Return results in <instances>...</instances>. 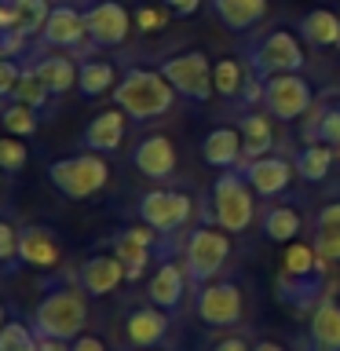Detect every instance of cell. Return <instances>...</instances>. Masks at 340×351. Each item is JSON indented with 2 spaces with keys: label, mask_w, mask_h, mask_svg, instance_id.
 Returning a JSON list of instances; mask_svg holds the SVG:
<instances>
[{
  "label": "cell",
  "mask_w": 340,
  "mask_h": 351,
  "mask_svg": "<svg viewBox=\"0 0 340 351\" xmlns=\"http://www.w3.org/2000/svg\"><path fill=\"white\" fill-rule=\"evenodd\" d=\"M33 329L37 337H51V340H73L84 333L88 326V293L81 289L77 274L62 271L59 278L48 282L40 304L33 307Z\"/></svg>",
  "instance_id": "obj_1"
},
{
  "label": "cell",
  "mask_w": 340,
  "mask_h": 351,
  "mask_svg": "<svg viewBox=\"0 0 340 351\" xmlns=\"http://www.w3.org/2000/svg\"><path fill=\"white\" fill-rule=\"evenodd\" d=\"M110 95H114L121 114L136 121V125L158 121L175 106V88L165 81L161 70H147V66H128Z\"/></svg>",
  "instance_id": "obj_2"
},
{
  "label": "cell",
  "mask_w": 340,
  "mask_h": 351,
  "mask_svg": "<svg viewBox=\"0 0 340 351\" xmlns=\"http://www.w3.org/2000/svg\"><path fill=\"white\" fill-rule=\"evenodd\" d=\"M48 183L70 202H88L110 183V165L103 154L81 150V154H66L48 165Z\"/></svg>",
  "instance_id": "obj_3"
},
{
  "label": "cell",
  "mask_w": 340,
  "mask_h": 351,
  "mask_svg": "<svg viewBox=\"0 0 340 351\" xmlns=\"http://www.w3.org/2000/svg\"><path fill=\"white\" fill-rule=\"evenodd\" d=\"M208 197H212L208 219H216V227H223L227 234H245L252 227V219H256V191L238 169L219 172Z\"/></svg>",
  "instance_id": "obj_4"
},
{
  "label": "cell",
  "mask_w": 340,
  "mask_h": 351,
  "mask_svg": "<svg viewBox=\"0 0 340 351\" xmlns=\"http://www.w3.org/2000/svg\"><path fill=\"white\" fill-rule=\"evenodd\" d=\"M183 263H186V274H191V285L202 289L205 282L219 278V271L230 263V234L212 223L194 227L183 241Z\"/></svg>",
  "instance_id": "obj_5"
},
{
  "label": "cell",
  "mask_w": 340,
  "mask_h": 351,
  "mask_svg": "<svg viewBox=\"0 0 340 351\" xmlns=\"http://www.w3.org/2000/svg\"><path fill=\"white\" fill-rule=\"evenodd\" d=\"M136 216H139V223L154 227V230H158V234L172 245L175 234H180V230H186V223H191V216H194V197L183 194V191H169V186H154V191H147V194L139 197Z\"/></svg>",
  "instance_id": "obj_6"
},
{
  "label": "cell",
  "mask_w": 340,
  "mask_h": 351,
  "mask_svg": "<svg viewBox=\"0 0 340 351\" xmlns=\"http://www.w3.org/2000/svg\"><path fill=\"white\" fill-rule=\"evenodd\" d=\"M245 59H249V70L260 81H267L274 73H300L304 70V44L293 29H271L260 40L249 44Z\"/></svg>",
  "instance_id": "obj_7"
},
{
  "label": "cell",
  "mask_w": 340,
  "mask_h": 351,
  "mask_svg": "<svg viewBox=\"0 0 340 351\" xmlns=\"http://www.w3.org/2000/svg\"><path fill=\"white\" fill-rule=\"evenodd\" d=\"M194 315L208 329H234L241 322V315H245V293L230 278H212L197 289Z\"/></svg>",
  "instance_id": "obj_8"
},
{
  "label": "cell",
  "mask_w": 340,
  "mask_h": 351,
  "mask_svg": "<svg viewBox=\"0 0 340 351\" xmlns=\"http://www.w3.org/2000/svg\"><path fill=\"white\" fill-rule=\"evenodd\" d=\"M260 106L267 110L274 121L293 125V121H300L307 110L315 106L311 81H307L304 73H274V77H267V81H263Z\"/></svg>",
  "instance_id": "obj_9"
},
{
  "label": "cell",
  "mask_w": 340,
  "mask_h": 351,
  "mask_svg": "<svg viewBox=\"0 0 340 351\" xmlns=\"http://www.w3.org/2000/svg\"><path fill=\"white\" fill-rule=\"evenodd\" d=\"M158 70L165 81L175 88V95H183L186 103H208L216 95L212 88V59L205 51H180L172 59H165Z\"/></svg>",
  "instance_id": "obj_10"
},
{
  "label": "cell",
  "mask_w": 340,
  "mask_h": 351,
  "mask_svg": "<svg viewBox=\"0 0 340 351\" xmlns=\"http://www.w3.org/2000/svg\"><path fill=\"white\" fill-rule=\"evenodd\" d=\"M337 289V282L329 278V271H315V274H289L282 271L274 274V296L289 307L296 318H311V311Z\"/></svg>",
  "instance_id": "obj_11"
},
{
  "label": "cell",
  "mask_w": 340,
  "mask_h": 351,
  "mask_svg": "<svg viewBox=\"0 0 340 351\" xmlns=\"http://www.w3.org/2000/svg\"><path fill=\"white\" fill-rule=\"evenodd\" d=\"M37 44H40V48H55V51L77 55V59H84V51H88V48H95L92 37H88L84 11H81V8H73V4H59V8H51L48 26L40 29Z\"/></svg>",
  "instance_id": "obj_12"
},
{
  "label": "cell",
  "mask_w": 340,
  "mask_h": 351,
  "mask_svg": "<svg viewBox=\"0 0 340 351\" xmlns=\"http://www.w3.org/2000/svg\"><path fill=\"white\" fill-rule=\"evenodd\" d=\"M238 172L249 180V186L256 191V197H267V202L282 197L293 186V180H296V165L285 158V154H278V150L267 154V158H256V161L241 165Z\"/></svg>",
  "instance_id": "obj_13"
},
{
  "label": "cell",
  "mask_w": 340,
  "mask_h": 351,
  "mask_svg": "<svg viewBox=\"0 0 340 351\" xmlns=\"http://www.w3.org/2000/svg\"><path fill=\"white\" fill-rule=\"evenodd\" d=\"M84 22L95 48H121L132 29L128 8L117 4V0H95L92 8H84Z\"/></svg>",
  "instance_id": "obj_14"
},
{
  "label": "cell",
  "mask_w": 340,
  "mask_h": 351,
  "mask_svg": "<svg viewBox=\"0 0 340 351\" xmlns=\"http://www.w3.org/2000/svg\"><path fill=\"white\" fill-rule=\"evenodd\" d=\"M186 285H191V274H186V263L183 260H172L165 256L158 263V271L150 274L147 282V300L161 311H180L183 307V296H186Z\"/></svg>",
  "instance_id": "obj_15"
},
{
  "label": "cell",
  "mask_w": 340,
  "mask_h": 351,
  "mask_svg": "<svg viewBox=\"0 0 340 351\" xmlns=\"http://www.w3.org/2000/svg\"><path fill=\"white\" fill-rule=\"evenodd\" d=\"M169 329H172L169 311H161V307H154V304L132 307L125 315V344L136 348V351H154V348L165 344Z\"/></svg>",
  "instance_id": "obj_16"
},
{
  "label": "cell",
  "mask_w": 340,
  "mask_h": 351,
  "mask_svg": "<svg viewBox=\"0 0 340 351\" xmlns=\"http://www.w3.org/2000/svg\"><path fill=\"white\" fill-rule=\"evenodd\" d=\"M132 165H136V172L143 176V180L169 183L175 176L180 158H175V147H172L169 136H143L136 143V150H132Z\"/></svg>",
  "instance_id": "obj_17"
},
{
  "label": "cell",
  "mask_w": 340,
  "mask_h": 351,
  "mask_svg": "<svg viewBox=\"0 0 340 351\" xmlns=\"http://www.w3.org/2000/svg\"><path fill=\"white\" fill-rule=\"evenodd\" d=\"M59 260H62V245H59V234L51 227H40V223L19 227V263L22 267L55 271Z\"/></svg>",
  "instance_id": "obj_18"
},
{
  "label": "cell",
  "mask_w": 340,
  "mask_h": 351,
  "mask_svg": "<svg viewBox=\"0 0 340 351\" xmlns=\"http://www.w3.org/2000/svg\"><path fill=\"white\" fill-rule=\"evenodd\" d=\"M77 282H81V289L88 296H110V293H117L121 289V282H128V274H125V263H121L114 252H92L84 263H81V271H77Z\"/></svg>",
  "instance_id": "obj_19"
},
{
  "label": "cell",
  "mask_w": 340,
  "mask_h": 351,
  "mask_svg": "<svg viewBox=\"0 0 340 351\" xmlns=\"http://www.w3.org/2000/svg\"><path fill=\"white\" fill-rule=\"evenodd\" d=\"M125 128H128V117L121 114V110H103V114H95L92 121L84 125L81 132V147L92 150V154H117L121 143H125Z\"/></svg>",
  "instance_id": "obj_20"
},
{
  "label": "cell",
  "mask_w": 340,
  "mask_h": 351,
  "mask_svg": "<svg viewBox=\"0 0 340 351\" xmlns=\"http://www.w3.org/2000/svg\"><path fill=\"white\" fill-rule=\"evenodd\" d=\"M304 143H322L340 147V99L329 92L326 99H315V106L304 114Z\"/></svg>",
  "instance_id": "obj_21"
},
{
  "label": "cell",
  "mask_w": 340,
  "mask_h": 351,
  "mask_svg": "<svg viewBox=\"0 0 340 351\" xmlns=\"http://www.w3.org/2000/svg\"><path fill=\"white\" fill-rule=\"evenodd\" d=\"M241 128V165L256 161V158H267V154H274V125H271V114L267 110H245L238 121ZM238 165V169H241Z\"/></svg>",
  "instance_id": "obj_22"
},
{
  "label": "cell",
  "mask_w": 340,
  "mask_h": 351,
  "mask_svg": "<svg viewBox=\"0 0 340 351\" xmlns=\"http://www.w3.org/2000/svg\"><path fill=\"white\" fill-rule=\"evenodd\" d=\"M307 351H340V300L329 293L307 318Z\"/></svg>",
  "instance_id": "obj_23"
},
{
  "label": "cell",
  "mask_w": 340,
  "mask_h": 351,
  "mask_svg": "<svg viewBox=\"0 0 340 351\" xmlns=\"http://www.w3.org/2000/svg\"><path fill=\"white\" fill-rule=\"evenodd\" d=\"M202 158H205L208 169H216V172L238 169L241 165V128H230V125L212 128L202 139Z\"/></svg>",
  "instance_id": "obj_24"
},
{
  "label": "cell",
  "mask_w": 340,
  "mask_h": 351,
  "mask_svg": "<svg viewBox=\"0 0 340 351\" xmlns=\"http://www.w3.org/2000/svg\"><path fill=\"white\" fill-rule=\"evenodd\" d=\"M33 73L44 81L51 95H66L70 88H77V62L70 55H55V51H40L37 44V55H33Z\"/></svg>",
  "instance_id": "obj_25"
},
{
  "label": "cell",
  "mask_w": 340,
  "mask_h": 351,
  "mask_svg": "<svg viewBox=\"0 0 340 351\" xmlns=\"http://www.w3.org/2000/svg\"><path fill=\"white\" fill-rule=\"evenodd\" d=\"M212 15L230 33H249L267 15V0H212Z\"/></svg>",
  "instance_id": "obj_26"
},
{
  "label": "cell",
  "mask_w": 340,
  "mask_h": 351,
  "mask_svg": "<svg viewBox=\"0 0 340 351\" xmlns=\"http://www.w3.org/2000/svg\"><path fill=\"white\" fill-rule=\"evenodd\" d=\"M304 227V216L296 213L293 205H263L260 213V230L267 241H278V245H289V241H296V234H300Z\"/></svg>",
  "instance_id": "obj_27"
},
{
  "label": "cell",
  "mask_w": 340,
  "mask_h": 351,
  "mask_svg": "<svg viewBox=\"0 0 340 351\" xmlns=\"http://www.w3.org/2000/svg\"><path fill=\"white\" fill-rule=\"evenodd\" d=\"M117 81L121 77L114 70V62H106V59H81L77 62V92L84 99H99V95L114 92Z\"/></svg>",
  "instance_id": "obj_28"
},
{
  "label": "cell",
  "mask_w": 340,
  "mask_h": 351,
  "mask_svg": "<svg viewBox=\"0 0 340 351\" xmlns=\"http://www.w3.org/2000/svg\"><path fill=\"white\" fill-rule=\"evenodd\" d=\"M110 252H114V256L125 263L128 282H136V278H143V274H147V267L154 263V252H158V249H150V245H143V241L128 238L125 230H114V234H110Z\"/></svg>",
  "instance_id": "obj_29"
},
{
  "label": "cell",
  "mask_w": 340,
  "mask_h": 351,
  "mask_svg": "<svg viewBox=\"0 0 340 351\" xmlns=\"http://www.w3.org/2000/svg\"><path fill=\"white\" fill-rule=\"evenodd\" d=\"M300 37L311 44V48H337L340 40V11L329 8H315L300 19Z\"/></svg>",
  "instance_id": "obj_30"
},
{
  "label": "cell",
  "mask_w": 340,
  "mask_h": 351,
  "mask_svg": "<svg viewBox=\"0 0 340 351\" xmlns=\"http://www.w3.org/2000/svg\"><path fill=\"white\" fill-rule=\"evenodd\" d=\"M296 176H300L304 183H322L329 169H333V147H322V143H304L300 150H296Z\"/></svg>",
  "instance_id": "obj_31"
},
{
  "label": "cell",
  "mask_w": 340,
  "mask_h": 351,
  "mask_svg": "<svg viewBox=\"0 0 340 351\" xmlns=\"http://www.w3.org/2000/svg\"><path fill=\"white\" fill-rule=\"evenodd\" d=\"M0 125H4L8 136H15V139H29L33 132L40 128V114L37 110H29V106H22V103H4L0 106Z\"/></svg>",
  "instance_id": "obj_32"
},
{
  "label": "cell",
  "mask_w": 340,
  "mask_h": 351,
  "mask_svg": "<svg viewBox=\"0 0 340 351\" xmlns=\"http://www.w3.org/2000/svg\"><path fill=\"white\" fill-rule=\"evenodd\" d=\"M245 81H249V70L238 59H219L212 66V88H216L219 99H238Z\"/></svg>",
  "instance_id": "obj_33"
},
{
  "label": "cell",
  "mask_w": 340,
  "mask_h": 351,
  "mask_svg": "<svg viewBox=\"0 0 340 351\" xmlns=\"http://www.w3.org/2000/svg\"><path fill=\"white\" fill-rule=\"evenodd\" d=\"M15 103H22V106H29V110H37V114H48L51 110V92L44 88V81L37 73H33V66L26 62V70H22V81H19V88H15Z\"/></svg>",
  "instance_id": "obj_34"
},
{
  "label": "cell",
  "mask_w": 340,
  "mask_h": 351,
  "mask_svg": "<svg viewBox=\"0 0 340 351\" xmlns=\"http://www.w3.org/2000/svg\"><path fill=\"white\" fill-rule=\"evenodd\" d=\"M51 0H15V29L22 37H40V29L48 26Z\"/></svg>",
  "instance_id": "obj_35"
},
{
  "label": "cell",
  "mask_w": 340,
  "mask_h": 351,
  "mask_svg": "<svg viewBox=\"0 0 340 351\" xmlns=\"http://www.w3.org/2000/svg\"><path fill=\"white\" fill-rule=\"evenodd\" d=\"M40 348V337L33 322H22L19 315L8 318V326L0 329V351H37Z\"/></svg>",
  "instance_id": "obj_36"
},
{
  "label": "cell",
  "mask_w": 340,
  "mask_h": 351,
  "mask_svg": "<svg viewBox=\"0 0 340 351\" xmlns=\"http://www.w3.org/2000/svg\"><path fill=\"white\" fill-rule=\"evenodd\" d=\"M26 161H29V147L22 139H15V136H4L0 139V172H22L26 169Z\"/></svg>",
  "instance_id": "obj_37"
},
{
  "label": "cell",
  "mask_w": 340,
  "mask_h": 351,
  "mask_svg": "<svg viewBox=\"0 0 340 351\" xmlns=\"http://www.w3.org/2000/svg\"><path fill=\"white\" fill-rule=\"evenodd\" d=\"M22 70H26L22 59H0V106L11 103V95H15V88L22 81Z\"/></svg>",
  "instance_id": "obj_38"
},
{
  "label": "cell",
  "mask_w": 340,
  "mask_h": 351,
  "mask_svg": "<svg viewBox=\"0 0 340 351\" xmlns=\"http://www.w3.org/2000/svg\"><path fill=\"white\" fill-rule=\"evenodd\" d=\"M37 48H29V37H22L19 29H0V59H22L33 55Z\"/></svg>",
  "instance_id": "obj_39"
},
{
  "label": "cell",
  "mask_w": 340,
  "mask_h": 351,
  "mask_svg": "<svg viewBox=\"0 0 340 351\" xmlns=\"http://www.w3.org/2000/svg\"><path fill=\"white\" fill-rule=\"evenodd\" d=\"M315 252L318 260L326 263V267H333V263H340V230H315Z\"/></svg>",
  "instance_id": "obj_40"
},
{
  "label": "cell",
  "mask_w": 340,
  "mask_h": 351,
  "mask_svg": "<svg viewBox=\"0 0 340 351\" xmlns=\"http://www.w3.org/2000/svg\"><path fill=\"white\" fill-rule=\"evenodd\" d=\"M8 260H19V227L8 216H0V267Z\"/></svg>",
  "instance_id": "obj_41"
},
{
  "label": "cell",
  "mask_w": 340,
  "mask_h": 351,
  "mask_svg": "<svg viewBox=\"0 0 340 351\" xmlns=\"http://www.w3.org/2000/svg\"><path fill=\"white\" fill-rule=\"evenodd\" d=\"M165 22H169V8H147V4H143V8H136V26L143 29V33H150V29H161L165 26Z\"/></svg>",
  "instance_id": "obj_42"
},
{
  "label": "cell",
  "mask_w": 340,
  "mask_h": 351,
  "mask_svg": "<svg viewBox=\"0 0 340 351\" xmlns=\"http://www.w3.org/2000/svg\"><path fill=\"white\" fill-rule=\"evenodd\" d=\"M315 230H340V202H329V205L318 208Z\"/></svg>",
  "instance_id": "obj_43"
},
{
  "label": "cell",
  "mask_w": 340,
  "mask_h": 351,
  "mask_svg": "<svg viewBox=\"0 0 340 351\" xmlns=\"http://www.w3.org/2000/svg\"><path fill=\"white\" fill-rule=\"evenodd\" d=\"M70 351H106V340L95 337V333H81L70 340Z\"/></svg>",
  "instance_id": "obj_44"
},
{
  "label": "cell",
  "mask_w": 340,
  "mask_h": 351,
  "mask_svg": "<svg viewBox=\"0 0 340 351\" xmlns=\"http://www.w3.org/2000/svg\"><path fill=\"white\" fill-rule=\"evenodd\" d=\"M205 351H252V344L245 337H223V340H216V344H208Z\"/></svg>",
  "instance_id": "obj_45"
},
{
  "label": "cell",
  "mask_w": 340,
  "mask_h": 351,
  "mask_svg": "<svg viewBox=\"0 0 340 351\" xmlns=\"http://www.w3.org/2000/svg\"><path fill=\"white\" fill-rule=\"evenodd\" d=\"M161 8H169V11H175V15H197L202 11V0H161Z\"/></svg>",
  "instance_id": "obj_46"
},
{
  "label": "cell",
  "mask_w": 340,
  "mask_h": 351,
  "mask_svg": "<svg viewBox=\"0 0 340 351\" xmlns=\"http://www.w3.org/2000/svg\"><path fill=\"white\" fill-rule=\"evenodd\" d=\"M37 351H70V340H51V337H40V348Z\"/></svg>",
  "instance_id": "obj_47"
},
{
  "label": "cell",
  "mask_w": 340,
  "mask_h": 351,
  "mask_svg": "<svg viewBox=\"0 0 340 351\" xmlns=\"http://www.w3.org/2000/svg\"><path fill=\"white\" fill-rule=\"evenodd\" d=\"M252 351H285L278 340H256V344H252Z\"/></svg>",
  "instance_id": "obj_48"
},
{
  "label": "cell",
  "mask_w": 340,
  "mask_h": 351,
  "mask_svg": "<svg viewBox=\"0 0 340 351\" xmlns=\"http://www.w3.org/2000/svg\"><path fill=\"white\" fill-rule=\"evenodd\" d=\"M8 318H11V315H8V304H4V300H0V329H4V326H8Z\"/></svg>",
  "instance_id": "obj_49"
},
{
  "label": "cell",
  "mask_w": 340,
  "mask_h": 351,
  "mask_svg": "<svg viewBox=\"0 0 340 351\" xmlns=\"http://www.w3.org/2000/svg\"><path fill=\"white\" fill-rule=\"evenodd\" d=\"M337 48H340V40H337Z\"/></svg>",
  "instance_id": "obj_50"
},
{
  "label": "cell",
  "mask_w": 340,
  "mask_h": 351,
  "mask_svg": "<svg viewBox=\"0 0 340 351\" xmlns=\"http://www.w3.org/2000/svg\"><path fill=\"white\" fill-rule=\"evenodd\" d=\"M0 176H4V172H0Z\"/></svg>",
  "instance_id": "obj_51"
}]
</instances>
